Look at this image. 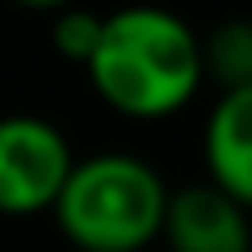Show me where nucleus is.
<instances>
[{
	"label": "nucleus",
	"mask_w": 252,
	"mask_h": 252,
	"mask_svg": "<svg viewBox=\"0 0 252 252\" xmlns=\"http://www.w3.org/2000/svg\"><path fill=\"white\" fill-rule=\"evenodd\" d=\"M93 93L124 120H168L204 84L199 31L164 4L102 13L97 49L84 62Z\"/></svg>",
	"instance_id": "1"
},
{
	"label": "nucleus",
	"mask_w": 252,
	"mask_h": 252,
	"mask_svg": "<svg viewBox=\"0 0 252 252\" xmlns=\"http://www.w3.org/2000/svg\"><path fill=\"white\" fill-rule=\"evenodd\" d=\"M168 186L142 155L97 151L71 164L53 221L71 252H146L159 239Z\"/></svg>",
	"instance_id": "2"
},
{
	"label": "nucleus",
	"mask_w": 252,
	"mask_h": 252,
	"mask_svg": "<svg viewBox=\"0 0 252 252\" xmlns=\"http://www.w3.org/2000/svg\"><path fill=\"white\" fill-rule=\"evenodd\" d=\"M75 155L66 133L44 115H0V217L53 213Z\"/></svg>",
	"instance_id": "3"
},
{
	"label": "nucleus",
	"mask_w": 252,
	"mask_h": 252,
	"mask_svg": "<svg viewBox=\"0 0 252 252\" xmlns=\"http://www.w3.org/2000/svg\"><path fill=\"white\" fill-rule=\"evenodd\" d=\"M159 239L168 252H252V213L208 182L168 190Z\"/></svg>",
	"instance_id": "4"
},
{
	"label": "nucleus",
	"mask_w": 252,
	"mask_h": 252,
	"mask_svg": "<svg viewBox=\"0 0 252 252\" xmlns=\"http://www.w3.org/2000/svg\"><path fill=\"white\" fill-rule=\"evenodd\" d=\"M204 168L208 186L252 213V84L213 102L204 120Z\"/></svg>",
	"instance_id": "5"
},
{
	"label": "nucleus",
	"mask_w": 252,
	"mask_h": 252,
	"mask_svg": "<svg viewBox=\"0 0 252 252\" xmlns=\"http://www.w3.org/2000/svg\"><path fill=\"white\" fill-rule=\"evenodd\" d=\"M204 80H213L221 93L252 84V18H221L208 35H199Z\"/></svg>",
	"instance_id": "6"
},
{
	"label": "nucleus",
	"mask_w": 252,
	"mask_h": 252,
	"mask_svg": "<svg viewBox=\"0 0 252 252\" xmlns=\"http://www.w3.org/2000/svg\"><path fill=\"white\" fill-rule=\"evenodd\" d=\"M97 31H102V13H93V9H84V4L58 9L53 22H49V40H53L58 58H66V62H75V66H84V62L93 58Z\"/></svg>",
	"instance_id": "7"
},
{
	"label": "nucleus",
	"mask_w": 252,
	"mask_h": 252,
	"mask_svg": "<svg viewBox=\"0 0 252 252\" xmlns=\"http://www.w3.org/2000/svg\"><path fill=\"white\" fill-rule=\"evenodd\" d=\"M13 4L35 9V13H58V9H66V4H75V0H13Z\"/></svg>",
	"instance_id": "8"
}]
</instances>
